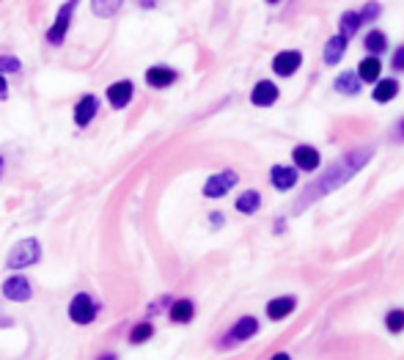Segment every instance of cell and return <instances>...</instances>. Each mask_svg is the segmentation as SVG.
<instances>
[{
    "mask_svg": "<svg viewBox=\"0 0 404 360\" xmlns=\"http://www.w3.org/2000/svg\"><path fill=\"white\" fill-rule=\"evenodd\" d=\"M236 184H239V174H236V171H231V168L217 171V174H212L209 179L203 181V198H223V195H228Z\"/></svg>",
    "mask_w": 404,
    "mask_h": 360,
    "instance_id": "8992f818",
    "label": "cell"
},
{
    "mask_svg": "<svg viewBox=\"0 0 404 360\" xmlns=\"http://www.w3.org/2000/svg\"><path fill=\"white\" fill-rule=\"evenodd\" d=\"M6 72H19V61L14 55L0 58V74H6Z\"/></svg>",
    "mask_w": 404,
    "mask_h": 360,
    "instance_id": "f1b7e54d",
    "label": "cell"
},
{
    "mask_svg": "<svg viewBox=\"0 0 404 360\" xmlns=\"http://www.w3.org/2000/svg\"><path fill=\"white\" fill-rule=\"evenodd\" d=\"M74 8H77V0H69V3H63V6L58 8V17H55L52 28L47 30V41H50V44H61V41H63V36H66V30H69V22H72Z\"/></svg>",
    "mask_w": 404,
    "mask_h": 360,
    "instance_id": "9c48e42d",
    "label": "cell"
},
{
    "mask_svg": "<svg viewBox=\"0 0 404 360\" xmlns=\"http://www.w3.org/2000/svg\"><path fill=\"white\" fill-rule=\"evenodd\" d=\"M124 0H91V11L97 17H113L119 8H121Z\"/></svg>",
    "mask_w": 404,
    "mask_h": 360,
    "instance_id": "484cf974",
    "label": "cell"
},
{
    "mask_svg": "<svg viewBox=\"0 0 404 360\" xmlns=\"http://www.w3.org/2000/svg\"><path fill=\"white\" fill-rule=\"evenodd\" d=\"M209 223H212V228H223L225 214H223V212H212V214H209Z\"/></svg>",
    "mask_w": 404,
    "mask_h": 360,
    "instance_id": "1f68e13d",
    "label": "cell"
},
{
    "mask_svg": "<svg viewBox=\"0 0 404 360\" xmlns=\"http://www.w3.org/2000/svg\"><path fill=\"white\" fill-rule=\"evenodd\" d=\"M383 58L380 55H363L361 61H358V66H355V74L361 77V83L363 86H372V83H377L380 77H383Z\"/></svg>",
    "mask_w": 404,
    "mask_h": 360,
    "instance_id": "7c38bea8",
    "label": "cell"
},
{
    "mask_svg": "<svg viewBox=\"0 0 404 360\" xmlns=\"http://www.w3.org/2000/svg\"><path fill=\"white\" fill-rule=\"evenodd\" d=\"M391 69H394V74H402L404 72V44L391 50Z\"/></svg>",
    "mask_w": 404,
    "mask_h": 360,
    "instance_id": "83f0119b",
    "label": "cell"
},
{
    "mask_svg": "<svg viewBox=\"0 0 404 360\" xmlns=\"http://www.w3.org/2000/svg\"><path fill=\"white\" fill-rule=\"evenodd\" d=\"M281 99V88L272 80H259L250 88V105L253 108H272Z\"/></svg>",
    "mask_w": 404,
    "mask_h": 360,
    "instance_id": "30bf717a",
    "label": "cell"
},
{
    "mask_svg": "<svg viewBox=\"0 0 404 360\" xmlns=\"http://www.w3.org/2000/svg\"><path fill=\"white\" fill-rule=\"evenodd\" d=\"M261 203H264V198H261L259 190H245L242 195H236L234 209H236L239 214H256V212L261 209Z\"/></svg>",
    "mask_w": 404,
    "mask_h": 360,
    "instance_id": "44dd1931",
    "label": "cell"
},
{
    "mask_svg": "<svg viewBox=\"0 0 404 360\" xmlns=\"http://www.w3.org/2000/svg\"><path fill=\"white\" fill-rule=\"evenodd\" d=\"M152 336H154V328H152L149 322H143V325H138V328L130 333V341H132V344H143V341H149Z\"/></svg>",
    "mask_w": 404,
    "mask_h": 360,
    "instance_id": "4316f807",
    "label": "cell"
},
{
    "mask_svg": "<svg viewBox=\"0 0 404 360\" xmlns=\"http://www.w3.org/2000/svg\"><path fill=\"white\" fill-rule=\"evenodd\" d=\"M138 3H141V6H143V8H154V6H157V3H160V0H138Z\"/></svg>",
    "mask_w": 404,
    "mask_h": 360,
    "instance_id": "d6a6232c",
    "label": "cell"
},
{
    "mask_svg": "<svg viewBox=\"0 0 404 360\" xmlns=\"http://www.w3.org/2000/svg\"><path fill=\"white\" fill-rule=\"evenodd\" d=\"M333 91L341 94V97H358V94L363 91V83H361V77L355 74V69H344V72L336 74Z\"/></svg>",
    "mask_w": 404,
    "mask_h": 360,
    "instance_id": "2e32d148",
    "label": "cell"
},
{
    "mask_svg": "<svg viewBox=\"0 0 404 360\" xmlns=\"http://www.w3.org/2000/svg\"><path fill=\"white\" fill-rule=\"evenodd\" d=\"M383 325H385V330H388L391 336H402L404 333V308H391V311L385 314Z\"/></svg>",
    "mask_w": 404,
    "mask_h": 360,
    "instance_id": "cb8c5ba5",
    "label": "cell"
},
{
    "mask_svg": "<svg viewBox=\"0 0 404 360\" xmlns=\"http://www.w3.org/2000/svg\"><path fill=\"white\" fill-rule=\"evenodd\" d=\"M132 94H135V86H132L130 80H119V83H113V86L108 88V99H110V105H113L116 110L127 108L130 99H132Z\"/></svg>",
    "mask_w": 404,
    "mask_h": 360,
    "instance_id": "d6986e66",
    "label": "cell"
},
{
    "mask_svg": "<svg viewBox=\"0 0 404 360\" xmlns=\"http://www.w3.org/2000/svg\"><path fill=\"white\" fill-rule=\"evenodd\" d=\"M286 231H289V226H286V217H278V220L272 223V234H275V237H283Z\"/></svg>",
    "mask_w": 404,
    "mask_h": 360,
    "instance_id": "4dcf8cb0",
    "label": "cell"
},
{
    "mask_svg": "<svg viewBox=\"0 0 404 360\" xmlns=\"http://www.w3.org/2000/svg\"><path fill=\"white\" fill-rule=\"evenodd\" d=\"M303 61H305L303 52L292 47V50H281V52L272 58L270 66H272V74H275V77L286 80V77H294V74L303 69Z\"/></svg>",
    "mask_w": 404,
    "mask_h": 360,
    "instance_id": "277c9868",
    "label": "cell"
},
{
    "mask_svg": "<svg viewBox=\"0 0 404 360\" xmlns=\"http://www.w3.org/2000/svg\"><path fill=\"white\" fill-rule=\"evenodd\" d=\"M97 311L99 306L91 300V294H74V300L69 303V317L77 325H91L97 319Z\"/></svg>",
    "mask_w": 404,
    "mask_h": 360,
    "instance_id": "52a82bcc",
    "label": "cell"
},
{
    "mask_svg": "<svg viewBox=\"0 0 404 360\" xmlns=\"http://www.w3.org/2000/svg\"><path fill=\"white\" fill-rule=\"evenodd\" d=\"M6 91H8V88H6V77L0 74V97H6Z\"/></svg>",
    "mask_w": 404,
    "mask_h": 360,
    "instance_id": "836d02e7",
    "label": "cell"
},
{
    "mask_svg": "<svg viewBox=\"0 0 404 360\" xmlns=\"http://www.w3.org/2000/svg\"><path fill=\"white\" fill-rule=\"evenodd\" d=\"M361 28H363V19H361L358 11H344V14L339 17V33H341L344 39H355V36L361 33Z\"/></svg>",
    "mask_w": 404,
    "mask_h": 360,
    "instance_id": "603a6c76",
    "label": "cell"
},
{
    "mask_svg": "<svg viewBox=\"0 0 404 360\" xmlns=\"http://www.w3.org/2000/svg\"><path fill=\"white\" fill-rule=\"evenodd\" d=\"M272 360H289V352H275Z\"/></svg>",
    "mask_w": 404,
    "mask_h": 360,
    "instance_id": "e575fe53",
    "label": "cell"
},
{
    "mask_svg": "<svg viewBox=\"0 0 404 360\" xmlns=\"http://www.w3.org/2000/svg\"><path fill=\"white\" fill-rule=\"evenodd\" d=\"M168 317H171V322H176V325H190V322L196 319V303L188 300V297H182V300H176V303L171 306Z\"/></svg>",
    "mask_w": 404,
    "mask_h": 360,
    "instance_id": "7402d4cb",
    "label": "cell"
},
{
    "mask_svg": "<svg viewBox=\"0 0 404 360\" xmlns=\"http://www.w3.org/2000/svg\"><path fill=\"white\" fill-rule=\"evenodd\" d=\"M292 166L300 171V174H314L322 168V152L311 143H297L292 149Z\"/></svg>",
    "mask_w": 404,
    "mask_h": 360,
    "instance_id": "5b68a950",
    "label": "cell"
},
{
    "mask_svg": "<svg viewBox=\"0 0 404 360\" xmlns=\"http://www.w3.org/2000/svg\"><path fill=\"white\" fill-rule=\"evenodd\" d=\"M402 91L399 77H380L377 83H372V99L377 105H391Z\"/></svg>",
    "mask_w": 404,
    "mask_h": 360,
    "instance_id": "4fadbf2b",
    "label": "cell"
},
{
    "mask_svg": "<svg viewBox=\"0 0 404 360\" xmlns=\"http://www.w3.org/2000/svg\"><path fill=\"white\" fill-rule=\"evenodd\" d=\"M388 47H391V39H388V33L385 30H380V28H372L366 36H363V50L369 52V55H385L388 52Z\"/></svg>",
    "mask_w": 404,
    "mask_h": 360,
    "instance_id": "ac0fdd59",
    "label": "cell"
},
{
    "mask_svg": "<svg viewBox=\"0 0 404 360\" xmlns=\"http://www.w3.org/2000/svg\"><path fill=\"white\" fill-rule=\"evenodd\" d=\"M347 50H350V39H344L341 33L330 36V39L325 41V50H322V63H325V66H339V63L344 61Z\"/></svg>",
    "mask_w": 404,
    "mask_h": 360,
    "instance_id": "5bb4252c",
    "label": "cell"
},
{
    "mask_svg": "<svg viewBox=\"0 0 404 360\" xmlns=\"http://www.w3.org/2000/svg\"><path fill=\"white\" fill-rule=\"evenodd\" d=\"M176 80H179V72L171 69V66L157 63V66L146 69V83H149L152 88H168V86H174Z\"/></svg>",
    "mask_w": 404,
    "mask_h": 360,
    "instance_id": "e0dca14e",
    "label": "cell"
},
{
    "mask_svg": "<svg viewBox=\"0 0 404 360\" xmlns=\"http://www.w3.org/2000/svg\"><path fill=\"white\" fill-rule=\"evenodd\" d=\"M259 330H261L259 319H256V317H250V314H245V317H239V319L228 328V333L220 339V347H223V350H231V347H236V344H245V341L256 339V336H259Z\"/></svg>",
    "mask_w": 404,
    "mask_h": 360,
    "instance_id": "7a4b0ae2",
    "label": "cell"
},
{
    "mask_svg": "<svg viewBox=\"0 0 404 360\" xmlns=\"http://www.w3.org/2000/svg\"><path fill=\"white\" fill-rule=\"evenodd\" d=\"M374 154H377V146H374V143L355 146V149L344 152L339 160H333V163L322 171V177L311 179L303 187V192H300V198L294 201L292 212H294V214H303V212L311 209L316 201H322V198L333 195L336 190H341L344 184H350V181L355 179V177L374 160Z\"/></svg>",
    "mask_w": 404,
    "mask_h": 360,
    "instance_id": "6da1fadb",
    "label": "cell"
},
{
    "mask_svg": "<svg viewBox=\"0 0 404 360\" xmlns=\"http://www.w3.org/2000/svg\"><path fill=\"white\" fill-rule=\"evenodd\" d=\"M97 110H99V99L91 94V97H83L80 102H77V108H74V124L77 127H88L91 124V119L97 116Z\"/></svg>",
    "mask_w": 404,
    "mask_h": 360,
    "instance_id": "ffe728a7",
    "label": "cell"
},
{
    "mask_svg": "<svg viewBox=\"0 0 404 360\" xmlns=\"http://www.w3.org/2000/svg\"><path fill=\"white\" fill-rule=\"evenodd\" d=\"M297 181H300V171H297L294 166H272V168H270V184H272V190H278V192L294 190Z\"/></svg>",
    "mask_w": 404,
    "mask_h": 360,
    "instance_id": "8fae6325",
    "label": "cell"
},
{
    "mask_svg": "<svg viewBox=\"0 0 404 360\" xmlns=\"http://www.w3.org/2000/svg\"><path fill=\"white\" fill-rule=\"evenodd\" d=\"M264 3H267V6H278L281 0H264Z\"/></svg>",
    "mask_w": 404,
    "mask_h": 360,
    "instance_id": "d590c367",
    "label": "cell"
},
{
    "mask_svg": "<svg viewBox=\"0 0 404 360\" xmlns=\"http://www.w3.org/2000/svg\"><path fill=\"white\" fill-rule=\"evenodd\" d=\"M30 294H33V289H30V281L28 278L11 275V278L3 281V297L14 300V303H25V300H30Z\"/></svg>",
    "mask_w": 404,
    "mask_h": 360,
    "instance_id": "9a60e30c",
    "label": "cell"
},
{
    "mask_svg": "<svg viewBox=\"0 0 404 360\" xmlns=\"http://www.w3.org/2000/svg\"><path fill=\"white\" fill-rule=\"evenodd\" d=\"M0 174H3V157H0Z\"/></svg>",
    "mask_w": 404,
    "mask_h": 360,
    "instance_id": "8d00e7d4",
    "label": "cell"
},
{
    "mask_svg": "<svg viewBox=\"0 0 404 360\" xmlns=\"http://www.w3.org/2000/svg\"><path fill=\"white\" fill-rule=\"evenodd\" d=\"M297 306H300V300L294 294H278V297H272L264 306V311H267V319L270 322H283V319H289L297 311Z\"/></svg>",
    "mask_w": 404,
    "mask_h": 360,
    "instance_id": "ba28073f",
    "label": "cell"
},
{
    "mask_svg": "<svg viewBox=\"0 0 404 360\" xmlns=\"http://www.w3.org/2000/svg\"><path fill=\"white\" fill-rule=\"evenodd\" d=\"M41 259V248H39V242L36 239H22V242H17L14 248H11V253H8V270H25V267H30V264H36Z\"/></svg>",
    "mask_w": 404,
    "mask_h": 360,
    "instance_id": "3957f363",
    "label": "cell"
},
{
    "mask_svg": "<svg viewBox=\"0 0 404 360\" xmlns=\"http://www.w3.org/2000/svg\"><path fill=\"white\" fill-rule=\"evenodd\" d=\"M391 141L394 143H404V116L394 124V132H391Z\"/></svg>",
    "mask_w": 404,
    "mask_h": 360,
    "instance_id": "f546056e",
    "label": "cell"
},
{
    "mask_svg": "<svg viewBox=\"0 0 404 360\" xmlns=\"http://www.w3.org/2000/svg\"><path fill=\"white\" fill-rule=\"evenodd\" d=\"M358 14H361L363 25H372V22H377V19L383 17V3H380V0H366V3L358 8Z\"/></svg>",
    "mask_w": 404,
    "mask_h": 360,
    "instance_id": "d4e9b609",
    "label": "cell"
}]
</instances>
